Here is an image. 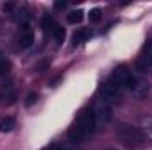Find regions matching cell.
Returning a JSON list of instances; mask_svg holds the SVG:
<instances>
[{"label": "cell", "mask_w": 152, "mask_h": 150, "mask_svg": "<svg viewBox=\"0 0 152 150\" xmlns=\"http://www.w3.org/2000/svg\"><path fill=\"white\" fill-rule=\"evenodd\" d=\"M122 87H118L117 83L113 81H108V83H104L101 88H99V97H101V103H106V104H110V103H115V101H118L120 97H122Z\"/></svg>", "instance_id": "obj_3"}, {"label": "cell", "mask_w": 152, "mask_h": 150, "mask_svg": "<svg viewBox=\"0 0 152 150\" xmlns=\"http://www.w3.org/2000/svg\"><path fill=\"white\" fill-rule=\"evenodd\" d=\"M115 136H117L118 143L124 145V147H127V149H134V147H138V145H142L145 141L143 133L138 127L129 125V124H120L115 129Z\"/></svg>", "instance_id": "obj_2"}, {"label": "cell", "mask_w": 152, "mask_h": 150, "mask_svg": "<svg viewBox=\"0 0 152 150\" xmlns=\"http://www.w3.org/2000/svg\"><path fill=\"white\" fill-rule=\"evenodd\" d=\"M2 9H4L5 12H11V14H12V11H14L16 7H14V4H4V5H2Z\"/></svg>", "instance_id": "obj_18"}, {"label": "cell", "mask_w": 152, "mask_h": 150, "mask_svg": "<svg viewBox=\"0 0 152 150\" xmlns=\"http://www.w3.org/2000/svg\"><path fill=\"white\" fill-rule=\"evenodd\" d=\"M88 36H90V32H88V30H78V32L75 34V37H73V41H75V44H80V42L87 41Z\"/></svg>", "instance_id": "obj_14"}, {"label": "cell", "mask_w": 152, "mask_h": 150, "mask_svg": "<svg viewBox=\"0 0 152 150\" xmlns=\"http://www.w3.org/2000/svg\"><path fill=\"white\" fill-rule=\"evenodd\" d=\"M9 69H11V64H9V62H0V76L7 74Z\"/></svg>", "instance_id": "obj_17"}, {"label": "cell", "mask_w": 152, "mask_h": 150, "mask_svg": "<svg viewBox=\"0 0 152 150\" xmlns=\"http://www.w3.org/2000/svg\"><path fill=\"white\" fill-rule=\"evenodd\" d=\"M126 88H129L138 99H142V97H145L147 94H149V83L143 79V78H140V76H134L131 74L129 78V81H127V87Z\"/></svg>", "instance_id": "obj_4"}, {"label": "cell", "mask_w": 152, "mask_h": 150, "mask_svg": "<svg viewBox=\"0 0 152 150\" xmlns=\"http://www.w3.org/2000/svg\"><path fill=\"white\" fill-rule=\"evenodd\" d=\"M149 66H152V41L145 44L142 51V58H140V69H145Z\"/></svg>", "instance_id": "obj_9"}, {"label": "cell", "mask_w": 152, "mask_h": 150, "mask_svg": "<svg viewBox=\"0 0 152 150\" xmlns=\"http://www.w3.org/2000/svg\"><path fill=\"white\" fill-rule=\"evenodd\" d=\"M131 71L126 67V66H120V67H117L113 71V74H112V79L110 81H113L117 83L118 87H122V88H126L127 87V81H129V78H131Z\"/></svg>", "instance_id": "obj_6"}, {"label": "cell", "mask_w": 152, "mask_h": 150, "mask_svg": "<svg viewBox=\"0 0 152 150\" xmlns=\"http://www.w3.org/2000/svg\"><path fill=\"white\" fill-rule=\"evenodd\" d=\"M96 131H97V125H96V120H94V111L92 110H85L78 117L76 124L69 129V141L73 145H80L87 138L94 136Z\"/></svg>", "instance_id": "obj_1"}, {"label": "cell", "mask_w": 152, "mask_h": 150, "mask_svg": "<svg viewBox=\"0 0 152 150\" xmlns=\"http://www.w3.org/2000/svg\"><path fill=\"white\" fill-rule=\"evenodd\" d=\"M14 127H16L14 117H2V118H0V131H2V133H11Z\"/></svg>", "instance_id": "obj_10"}, {"label": "cell", "mask_w": 152, "mask_h": 150, "mask_svg": "<svg viewBox=\"0 0 152 150\" xmlns=\"http://www.w3.org/2000/svg\"><path fill=\"white\" fill-rule=\"evenodd\" d=\"M81 20H83V11H73V12H69L67 14V21L69 23H73V25H76V23H81Z\"/></svg>", "instance_id": "obj_11"}, {"label": "cell", "mask_w": 152, "mask_h": 150, "mask_svg": "<svg viewBox=\"0 0 152 150\" xmlns=\"http://www.w3.org/2000/svg\"><path fill=\"white\" fill-rule=\"evenodd\" d=\"M92 111H94V120H96L97 129L112 120V110H110V106H108L106 103H99Z\"/></svg>", "instance_id": "obj_5"}, {"label": "cell", "mask_w": 152, "mask_h": 150, "mask_svg": "<svg viewBox=\"0 0 152 150\" xmlns=\"http://www.w3.org/2000/svg\"><path fill=\"white\" fill-rule=\"evenodd\" d=\"M37 94H36V92H30V94H28V95H27V101H25V106H28V108H30V106H32V104H36V103H37Z\"/></svg>", "instance_id": "obj_16"}, {"label": "cell", "mask_w": 152, "mask_h": 150, "mask_svg": "<svg viewBox=\"0 0 152 150\" xmlns=\"http://www.w3.org/2000/svg\"><path fill=\"white\" fill-rule=\"evenodd\" d=\"M34 41H36L34 34H32V32L28 30V27L25 25V27H23V32H21L20 37H18V46H20V48H28V46L34 44Z\"/></svg>", "instance_id": "obj_8"}, {"label": "cell", "mask_w": 152, "mask_h": 150, "mask_svg": "<svg viewBox=\"0 0 152 150\" xmlns=\"http://www.w3.org/2000/svg\"><path fill=\"white\" fill-rule=\"evenodd\" d=\"M101 18H103L101 9H92V11H90V14H88L90 23H99V21H101Z\"/></svg>", "instance_id": "obj_15"}, {"label": "cell", "mask_w": 152, "mask_h": 150, "mask_svg": "<svg viewBox=\"0 0 152 150\" xmlns=\"http://www.w3.org/2000/svg\"><path fill=\"white\" fill-rule=\"evenodd\" d=\"M41 25H42V28H44V32H53V28H55V21H53V18L51 16H44L42 18V21H41Z\"/></svg>", "instance_id": "obj_12"}, {"label": "cell", "mask_w": 152, "mask_h": 150, "mask_svg": "<svg viewBox=\"0 0 152 150\" xmlns=\"http://www.w3.org/2000/svg\"><path fill=\"white\" fill-rule=\"evenodd\" d=\"M53 37H55V41L57 42H64V39H66V30L60 27V25H55V28H53Z\"/></svg>", "instance_id": "obj_13"}, {"label": "cell", "mask_w": 152, "mask_h": 150, "mask_svg": "<svg viewBox=\"0 0 152 150\" xmlns=\"http://www.w3.org/2000/svg\"><path fill=\"white\" fill-rule=\"evenodd\" d=\"M30 18H32V12H30V9L25 7V5L16 7V9L12 11V20H14L16 23H20V25H27V23L30 21Z\"/></svg>", "instance_id": "obj_7"}, {"label": "cell", "mask_w": 152, "mask_h": 150, "mask_svg": "<svg viewBox=\"0 0 152 150\" xmlns=\"http://www.w3.org/2000/svg\"><path fill=\"white\" fill-rule=\"evenodd\" d=\"M67 7V2H55V9L60 11V9H66Z\"/></svg>", "instance_id": "obj_19"}]
</instances>
